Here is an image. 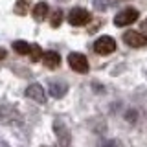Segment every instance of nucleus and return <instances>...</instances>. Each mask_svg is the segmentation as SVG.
<instances>
[{"label": "nucleus", "instance_id": "f257e3e1", "mask_svg": "<svg viewBox=\"0 0 147 147\" xmlns=\"http://www.w3.org/2000/svg\"><path fill=\"white\" fill-rule=\"evenodd\" d=\"M53 132H55V136H57L59 147H70L72 136H70V131H68V127L64 125V121L61 118L53 119Z\"/></svg>", "mask_w": 147, "mask_h": 147}, {"label": "nucleus", "instance_id": "f03ea898", "mask_svg": "<svg viewBox=\"0 0 147 147\" xmlns=\"http://www.w3.org/2000/svg\"><path fill=\"white\" fill-rule=\"evenodd\" d=\"M0 121L6 123V125H20L22 123V114L18 112L15 107L2 105V107H0Z\"/></svg>", "mask_w": 147, "mask_h": 147}, {"label": "nucleus", "instance_id": "7ed1b4c3", "mask_svg": "<svg viewBox=\"0 0 147 147\" xmlns=\"http://www.w3.org/2000/svg\"><path fill=\"white\" fill-rule=\"evenodd\" d=\"M138 17H140L138 9H134V7H127V9L119 11L118 15L114 17V24H116L118 28H123V26H129V24H132V22H136Z\"/></svg>", "mask_w": 147, "mask_h": 147}, {"label": "nucleus", "instance_id": "20e7f679", "mask_svg": "<svg viewBox=\"0 0 147 147\" xmlns=\"http://www.w3.org/2000/svg\"><path fill=\"white\" fill-rule=\"evenodd\" d=\"M114 50H116V40H114L112 37L103 35V37H99V39H96L94 52L98 55H109V53H112Z\"/></svg>", "mask_w": 147, "mask_h": 147}, {"label": "nucleus", "instance_id": "39448f33", "mask_svg": "<svg viewBox=\"0 0 147 147\" xmlns=\"http://www.w3.org/2000/svg\"><path fill=\"white\" fill-rule=\"evenodd\" d=\"M68 64H70V68L74 72H77V74H86L88 72V59H86L83 53H77V52L70 53L68 55Z\"/></svg>", "mask_w": 147, "mask_h": 147}, {"label": "nucleus", "instance_id": "423d86ee", "mask_svg": "<svg viewBox=\"0 0 147 147\" xmlns=\"http://www.w3.org/2000/svg\"><path fill=\"white\" fill-rule=\"evenodd\" d=\"M123 42L127 46H131V48H142V46H147V35H144L142 31L129 30L123 35Z\"/></svg>", "mask_w": 147, "mask_h": 147}, {"label": "nucleus", "instance_id": "0eeeda50", "mask_svg": "<svg viewBox=\"0 0 147 147\" xmlns=\"http://www.w3.org/2000/svg\"><path fill=\"white\" fill-rule=\"evenodd\" d=\"M88 20H90V13L85 7H74L68 13V22L72 26H85L88 24Z\"/></svg>", "mask_w": 147, "mask_h": 147}, {"label": "nucleus", "instance_id": "6e6552de", "mask_svg": "<svg viewBox=\"0 0 147 147\" xmlns=\"http://www.w3.org/2000/svg\"><path fill=\"white\" fill-rule=\"evenodd\" d=\"M26 98L33 99L35 103H39V105H44L46 103V92L39 83H33V85H30L26 88Z\"/></svg>", "mask_w": 147, "mask_h": 147}, {"label": "nucleus", "instance_id": "1a4fd4ad", "mask_svg": "<svg viewBox=\"0 0 147 147\" xmlns=\"http://www.w3.org/2000/svg\"><path fill=\"white\" fill-rule=\"evenodd\" d=\"M42 63H44L46 68L53 70V68H59V64H61V57H59V53L53 52V50H50V52H42Z\"/></svg>", "mask_w": 147, "mask_h": 147}, {"label": "nucleus", "instance_id": "9d476101", "mask_svg": "<svg viewBox=\"0 0 147 147\" xmlns=\"http://www.w3.org/2000/svg\"><path fill=\"white\" fill-rule=\"evenodd\" d=\"M31 15H33L35 20H44L46 15H48V4H46V2L35 4L33 9H31Z\"/></svg>", "mask_w": 147, "mask_h": 147}, {"label": "nucleus", "instance_id": "9b49d317", "mask_svg": "<svg viewBox=\"0 0 147 147\" xmlns=\"http://www.w3.org/2000/svg\"><path fill=\"white\" fill-rule=\"evenodd\" d=\"M66 92H68V86L64 85V83H61V81L50 83V94H52L53 98H63Z\"/></svg>", "mask_w": 147, "mask_h": 147}, {"label": "nucleus", "instance_id": "f8f14e48", "mask_svg": "<svg viewBox=\"0 0 147 147\" xmlns=\"http://www.w3.org/2000/svg\"><path fill=\"white\" fill-rule=\"evenodd\" d=\"M13 50H15L18 55H30L31 44L26 42V40H15V42H13Z\"/></svg>", "mask_w": 147, "mask_h": 147}, {"label": "nucleus", "instance_id": "ddd939ff", "mask_svg": "<svg viewBox=\"0 0 147 147\" xmlns=\"http://www.w3.org/2000/svg\"><path fill=\"white\" fill-rule=\"evenodd\" d=\"M30 4H31V0H18L15 4V13L17 15H26L28 9H30Z\"/></svg>", "mask_w": 147, "mask_h": 147}, {"label": "nucleus", "instance_id": "4468645a", "mask_svg": "<svg viewBox=\"0 0 147 147\" xmlns=\"http://www.w3.org/2000/svg\"><path fill=\"white\" fill-rule=\"evenodd\" d=\"M30 59L33 63H37L39 59H42V50L39 44H31V52H30Z\"/></svg>", "mask_w": 147, "mask_h": 147}, {"label": "nucleus", "instance_id": "2eb2a0df", "mask_svg": "<svg viewBox=\"0 0 147 147\" xmlns=\"http://www.w3.org/2000/svg\"><path fill=\"white\" fill-rule=\"evenodd\" d=\"M50 22H52L53 28H59V26H61V22H63V11H61V9H55Z\"/></svg>", "mask_w": 147, "mask_h": 147}, {"label": "nucleus", "instance_id": "dca6fc26", "mask_svg": "<svg viewBox=\"0 0 147 147\" xmlns=\"http://www.w3.org/2000/svg\"><path fill=\"white\" fill-rule=\"evenodd\" d=\"M94 6L98 9H107L109 7V2L107 0H94Z\"/></svg>", "mask_w": 147, "mask_h": 147}, {"label": "nucleus", "instance_id": "f3484780", "mask_svg": "<svg viewBox=\"0 0 147 147\" xmlns=\"http://www.w3.org/2000/svg\"><path fill=\"white\" fill-rule=\"evenodd\" d=\"M136 116H138V112H136V110H129V112L125 114V118H127L131 123H134V121H136Z\"/></svg>", "mask_w": 147, "mask_h": 147}, {"label": "nucleus", "instance_id": "a211bd4d", "mask_svg": "<svg viewBox=\"0 0 147 147\" xmlns=\"http://www.w3.org/2000/svg\"><path fill=\"white\" fill-rule=\"evenodd\" d=\"M103 147H121V144H119L118 140H107L103 144Z\"/></svg>", "mask_w": 147, "mask_h": 147}, {"label": "nucleus", "instance_id": "6ab92c4d", "mask_svg": "<svg viewBox=\"0 0 147 147\" xmlns=\"http://www.w3.org/2000/svg\"><path fill=\"white\" fill-rule=\"evenodd\" d=\"M142 31H144V33H147V18L142 22Z\"/></svg>", "mask_w": 147, "mask_h": 147}, {"label": "nucleus", "instance_id": "aec40b11", "mask_svg": "<svg viewBox=\"0 0 147 147\" xmlns=\"http://www.w3.org/2000/svg\"><path fill=\"white\" fill-rule=\"evenodd\" d=\"M2 59H6V50L0 48V61H2Z\"/></svg>", "mask_w": 147, "mask_h": 147}, {"label": "nucleus", "instance_id": "412c9836", "mask_svg": "<svg viewBox=\"0 0 147 147\" xmlns=\"http://www.w3.org/2000/svg\"><path fill=\"white\" fill-rule=\"evenodd\" d=\"M59 2H66V0H59Z\"/></svg>", "mask_w": 147, "mask_h": 147}, {"label": "nucleus", "instance_id": "4be33fe9", "mask_svg": "<svg viewBox=\"0 0 147 147\" xmlns=\"http://www.w3.org/2000/svg\"><path fill=\"white\" fill-rule=\"evenodd\" d=\"M42 147H48V145H42Z\"/></svg>", "mask_w": 147, "mask_h": 147}]
</instances>
